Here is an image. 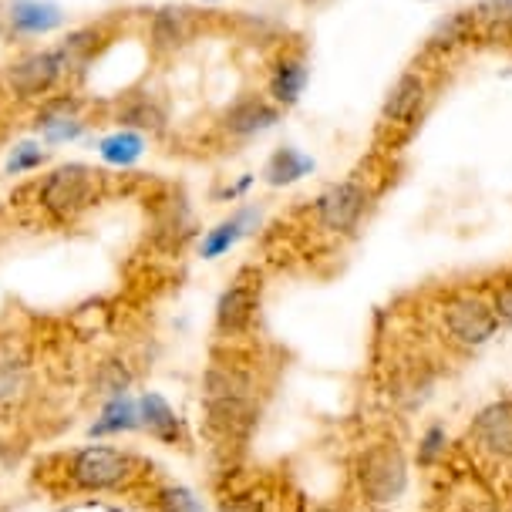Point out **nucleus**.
Masks as SVG:
<instances>
[{
  "label": "nucleus",
  "mask_w": 512,
  "mask_h": 512,
  "mask_svg": "<svg viewBox=\"0 0 512 512\" xmlns=\"http://www.w3.org/2000/svg\"><path fill=\"white\" fill-rule=\"evenodd\" d=\"M105 176L88 162H61L34 189V203L48 213L54 223H75L102 203Z\"/></svg>",
  "instance_id": "1"
},
{
  "label": "nucleus",
  "mask_w": 512,
  "mask_h": 512,
  "mask_svg": "<svg viewBox=\"0 0 512 512\" xmlns=\"http://www.w3.org/2000/svg\"><path fill=\"white\" fill-rule=\"evenodd\" d=\"M139 475V455L115 445H85L64 459V482L75 492H118L139 482Z\"/></svg>",
  "instance_id": "2"
},
{
  "label": "nucleus",
  "mask_w": 512,
  "mask_h": 512,
  "mask_svg": "<svg viewBox=\"0 0 512 512\" xmlns=\"http://www.w3.org/2000/svg\"><path fill=\"white\" fill-rule=\"evenodd\" d=\"M354 486L368 506H395L408 489V455L395 438L361 448L354 459Z\"/></svg>",
  "instance_id": "3"
},
{
  "label": "nucleus",
  "mask_w": 512,
  "mask_h": 512,
  "mask_svg": "<svg viewBox=\"0 0 512 512\" xmlns=\"http://www.w3.org/2000/svg\"><path fill=\"white\" fill-rule=\"evenodd\" d=\"M68 75L61 61L58 48H44V51H31L24 58L11 61L0 75V85H4L7 95H14L17 102H34V98H48L54 85Z\"/></svg>",
  "instance_id": "4"
},
{
  "label": "nucleus",
  "mask_w": 512,
  "mask_h": 512,
  "mask_svg": "<svg viewBox=\"0 0 512 512\" xmlns=\"http://www.w3.org/2000/svg\"><path fill=\"white\" fill-rule=\"evenodd\" d=\"M442 327L448 341L459 347H482L499 334L496 310L486 297L479 294H455L442 310Z\"/></svg>",
  "instance_id": "5"
},
{
  "label": "nucleus",
  "mask_w": 512,
  "mask_h": 512,
  "mask_svg": "<svg viewBox=\"0 0 512 512\" xmlns=\"http://www.w3.org/2000/svg\"><path fill=\"white\" fill-rule=\"evenodd\" d=\"M368 206H371V189L358 179H344L320 192L314 203V219L324 233L347 236L361 226Z\"/></svg>",
  "instance_id": "6"
},
{
  "label": "nucleus",
  "mask_w": 512,
  "mask_h": 512,
  "mask_svg": "<svg viewBox=\"0 0 512 512\" xmlns=\"http://www.w3.org/2000/svg\"><path fill=\"white\" fill-rule=\"evenodd\" d=\"M260 297H263L260 273L253 267L236 273V280L216 300V314H213L216 334L230 341V337H240L250 331L253 320H256V310H260Z\"/></svg>",
  "instance_id": "7"
},
{
  "label": "nucleus",
  "mask_w": 512,
  "mask_h": 512,
  "mask_svg": "<svg viewBox=\"0 0 512 512\" xmlns=\"http://www.w3.org/2000/svg\"><path fill=\"white\" fill-rule=\"evenodd\" d=\"M192 236H196V223H192V209L182 189H166L162 196L152 199V246L162 253H179Z\"/></svg>",
  "instance_id": "8"
},
{
  "label": "nucleus",
  "mask_w": 512,
  "mask_h": 512,
  "mask_svg": "<svg viewBox=\"0 0 512 512\" xmlns=\"http://www.w3.org/2000/svg\"><path fill=\"white\" fill-rule=\"evenodd\" d=\"M203 415L219 442L243 445L260 422V405L256 398H203Z\"/></svg>",
  "instance_id": "9"
},
{
  "label": "nucleus",
  "mask_w": 512,
  "mask_h": 512,
  "mask_svg": "<svg viewBox=\"0 0 512 512\" xmlns=\"http://www.w3.org/2000/svg\"><path fill=\"white\" fill-rule=\"evenodd\" d=\"M469 438L475 452L492 462H512V401H492L472 418Z\"/></svg>",
  "instance_id": "10"
},
{
  "label": "nucleus",
  "mask_w": 512,
  "mask_h": 512,
  "mask_svg": "<svg viewBox=\"0 0 512 512\" xmlns=\"http://www.w3.org/2000/svg\"><path fill=\"white\" fill-rule=\"evenodd\" d=\"M199 27V17L182 4H169V7H159L149 21V48L152 54L166 58V54H176L179 48H186L192 41Z\"/></svg>",
  "instance_id": "11"
},
{
  "label": "nucleus",
  "mask_w": 512,
  "mask_h": 512,
  "mask_svg": "<svg viewBox=\"0 0 512 512\" xmlns=\"http://www.w3.org/2000/svg\"><path fill=\"white\" fill-rule=\"evenodd\" d=\"M428 78L422 71H405L395 85L388 88L384 95V105H381V118L388 125H411L418 115L425 112L428 105Z\"/></svg>",
  "instance_id": "12"
},
{
  "label": "nucleus",
  "mask_w": 512,
  "mask_h": 512,
  "mask_svg": "<svg viewBox=\"0 0 512 512\" xmlns=\"http://www.w3.org/2000/svg\"><path fill=\"white\" fill-rule=\"evenodd\" d=\"M280 122V108L263 95H246L240 102H233L219 118V128L233 139H253V135H263L267 128Z\"/></svg>",
  "instance_id": "13"
},
{
  "label": "nucleus",
  "mask_w": 512,
  "mask_h": 512,
  "mask_svg": "<svg viewBox=\"0 0 512 512\" xmlns=\"http://www.w3.org/2000/svg\"><path fill=\"white\" fill-rule=\"evenodd\" d=\"M34 128H38L44 145H64V142H78L85 135V122H81V105L78 98H48L41 105L38 118H34Z\"/></svg>",
  "instance_id": "14"
},
{
  "label": "nucleus",
  "mask_w": 512,
  "mask_h": 512,
  "mask_svg": "<svg viewBox=\"0 0 512 512\" xmlns=\"http://www.w3.org/2000/svg\"><path fill=\"white\" fill-rule=\"evenodd\" d=\"M68 14H64L61 4L54 0H11L7 7V24L14 27L24 38H41V34H51L64 27Z\"/></svg>",
  "instance_id": "15"
},
{
  "label": "nucleus",
  "mask_w": 512,
  "mask_h": 512,
  "mask_svg": "<svg viewBox=\"0 0 512 512\" xmlns=\"http://www.w3.org/2000/svg\"><path fill=\"white\" fill-rule=\"evenodd\" d=\"M203 398H256L253 371L240 361L216 358L203 374Z\"/></svg>",
  "instance_id": "16"
},
{
  "label": "nucleus",
  "mask_w": 512,
  "mask_h": 512,
  "mask_svg": "<svg viewBox=\"0 0 512 512\" xmlns=\"http://www.w3.org/2000/svg\"><path fill=\"white\" fill-rule=\"evenodd\" d=\"M31 391V361L24 347L14 341H0V408L21 405Z\"/></svg>",
  "instance_id": "17"
},
{
  "label": "nucleus",
  "mask_w": 512,
  "mask_h": 512,
  "mask_svg": "<svg viewBox=\"0 0 512 512\" xmlns=\"http://www.w3.org/2000/svg\"><path fill=\"white\" fill-rule=\"evenodd\" d=\"M310 81V68L300 54H280L277 64L270 68V81H267V91H270V102L277 108H290L300 102Z\"/></svg>",
  "instance_id": "18"
},
{
  "label": "nucleus",
  "mask_w": 512,
  "mask_h": 512,
  "mask_svg": "<svg viewBox=\"0 0 512 512\" xmlns=\"http://www.w3.org/2000/svg\"><path fill=\"white\" fill-rule=\"evenodd\" d=\"M139 422H142V432H149L155 442L162 445H182V422L176 415V408L169 405L159 391H145L139 398Z\"/></svg>",
  "instance_id": "19"
},
{
  "label": "nucleus",
  "mask_w": 512,
  "mask_h": 512,
  "mask_svg": "<svg viewBox=\"0 0 512 512\" xmlns=\"http://www.w3.org/2000/svg\"><path fill=\"white\" fill-rule=\"evenodd\" d=\"M256 223H260V209L256 206L236 209L230 219H223V223L213 226V230L203 236V243H199V256H203V260H219V256L230 253Z\"/></svg>",
  "instance_id": "20"
},
{
  "label": "nucleus",
  "mask_w": 512,
  "mask_h": 512,
  "mask_svg": "<svg viewBox=\"0 0 512 512\" xmlns=\"http://www.w3.org/2000/svg\"><path fill=\"white\" fill-rule=\"evenodd\" d=\"M115 122L122 128H132V132H149V135H159L166 128L169 115H166V105L159 102L149 91H139V95H128L118 102L115 108Z\"/></svg>",
  "instance_id": "21"
},
{
  "label": "nucleus",
  "mask_w": 512,
  "mask_h": 512,
  "mask_svg": "<svg viewBox=\"0 0 512 512\" xmlns=\"http://www.w3.org/2000/svg\"><path fill=\"white\" fill-rule=\"evenodd\" d=\"M139 401L132 395H118L108 398L102 405V415L95 418V425L88 428V435L102 438V435H122V432H139Z\"/></svg>",
  "instance_id": "22"
},
{
  "label": "nucleus",
  "mask_w": 512,
  "mask_h": 512,
  "mask_svg": "<svg viewBox=\"0 0 512 512\" xmlns=\"http://www.w3.org/2000/svg\"><path fill=\"white\" fill-rule=\"evenodd\" d=\"M98 155H102V162H108V166L128 169L145 155V135L132 132V128H118V132L105 135V139L98 142Z\"/></svg>",
  "instance_id": "23"
},
{
  "label": "nucleus",
  "mask_w": 512,
  "mask_h": 512,
  "mask_svg": "<svg viewBox=\"0 0 512 512\" xmlns=\"http://www.w3.org/2000/svg\"><path fill=\"white\" fill-rule=\"evenodd\" d=\"M98 48H102V31H98V27H78V31H71L68 38L58 44L64 71H68V75L85 71L88 64L95 61Z\"/></svg>",
  "instance_id": "24"
},
{
  "label": "nucleus",
  "mask_w": 512,
  "mask_h": 512,
  "mask_svg": "<svg viewBox=\"0 0 512 512\" xmlns=\"http://www.w3.org/2000/svg\"><path fill=\"white\" fill-rule=\"evenodd\" d=\"M310 169H314V162H310L304 152L287 145V149H277L270 155L267 169H263V179H267L270 186H290V182L304 179Z\"/></svg>",
  "instance_id": "25"
},
{
  "label": "nucleus",
  "mask_w": 512,
  "mask_h": 512,
  "mask_svg": "<svg viewBox=\"0 0 512 512\" xmlns=\"http://www.w3.org/2000/svg\"><path fill=\"white\" fill-rule=\"evenodd\" d=\"M475 14L472 11H459V14H448L442 24L432 31V38H428V48L432 51H452V48H462L465 41L472 38L475 31Z\"/></svg>",
  "instance_id": "26"
},
{
  "label": "nucleus",
  "mask_w": 512,
  "mask_h": 512,
  "mask_svg": "<svg viewBox=\"0 0 512 512\" xmlns=\"http://www.w3.org/2000/svg\"><path fill=\"white\" fill-rule=\"evenodd\" d=\"M132 381H135V374H132V368H128V361H122V358H105V361L95 368L91 388H95L98 395H102V398L108 401V398L128 395Z\"/></svg>",
  "instance_id": "27"
},
{
  "label": "nucleus",
  "mask_w": 512,
  "mask_h": 512,
  "mask_svg": "<svg viewBox=\"0 0 512 512\" xmlns=\"http://www.w3.org/2000/svg\"><path fill=\"white\" fill-rule=\"evenodd\" d=\"M44 162H48V149L44 142H34V139H24L17 142L11 155H7V176H24V172H38Z\"/></svg>",
  "instance_id": "28"
},
{
  "label": "nucleus",
  "mask_w": 512,
  "mask_h": 512,
  "mask_svg": "<svg viewBox=\"0 0 512 512\" xmlns=\"http://www.w3.org/2000/svg\"><path fill=\"white\" fill-rule=\"evenodd\" d=\"M475 24L492 34H512V0H479L472 7Z\"/></svg>",
  "instance_id": "29"
},
{
  "label": "nucleus",
  "mask_w": 512,
  "mask_h": 512,
  "mask_svg": "<svg viewBox=\"0 0 512 512\" xmlns=\"http://www.w3.org/2000/svg\"><path fill=\"white\" fill-rule=\"evenodd\" d=\"M152 512H203V502L186 486H162L152 496Z\"/></svg>",
  "instance_id": "30"
},
{
  "label": "nucleus",
  "mask_w": 512,
  "mask_h": 512,
  "mask_svg": "<svg viewBox=\"0 0 512 512\" xmlns=\"http://www.w3.org/2000/svg\"><path fill=\"white\" fill-rule=\"evenodd\" d=\"M445 445H448V432H445L442 425H432L422 435V442H418V462H422V465H435L445 455Z\"/></svg>",
  "instance_id": "31"
},
{
  "label": "nucleus",
  "mask_w": 512,
  "mask_h": 512,
  "mask_svg": "<svg viewBox=\"0 0 512 512\" xmlns=\"http://www.w3.org/2000/svg\"><path fill=\"white\" fill-rule=\"evenodd\" d=\"M219 512H270L267 502L260 496H253V492H226L223 499H219Z\"/></svg>",
  "instance_id": "32"
},
{
  "label": "nucleus",
  "mask_w": 512,
  "mask_h": 512,
  "mask_svg": "<svg viewBox=\"0 0 512 512\" xmlns=\"http://www.w3.org/2000/svg\"><path fill=\"white\" fill-rule=\"evenodd\" d=\"M489 304H492V310H496L499 327H512V273L499 283L496 290H492Z\"/></svg>",
  "instance_id": "33"
},
{
  "label": "nucleus",
  "mask_w": 512,
  "mask_h": 512,
  "mask_svg": "<svg viewBox=\"0 0 512 512\" xmlns=\"http://www.w3.org/2000/svg\"><path fill=\"white\" fill-rule=\"evenodd\" d=\"M310 512H344V509H337V506H314Z\"/></svg>",
  "instance_id": "34"
},
{
  "label": "nucleus",
  "mask_w": 512,
  "mask_h": 512,
  "mask_svg": "<svg viewBox=\"0 0 512 512\" xmlns=\"http://www.w3.org/2000/svg\"><path fill=\"white\" fill-rule=\"evenodd\" d=\"M0 243H4V216H0Z\"/></svg>",
  "instance_id": "35"
},
{
  "label": "nucleus",
  "mask_w": 512,
  "mask_h": 512,
  "mask_svg": "<svg viewBox=\"0 0 512 512\" xmlns=\"http://www.w3.org/2000/svg\"><path fill=\"white\" fill-rule=\"evenodd\" d=\"M509 469H512V462H509Z\"/></svg>",
  "instance_id": "36"
}]
</instances>
